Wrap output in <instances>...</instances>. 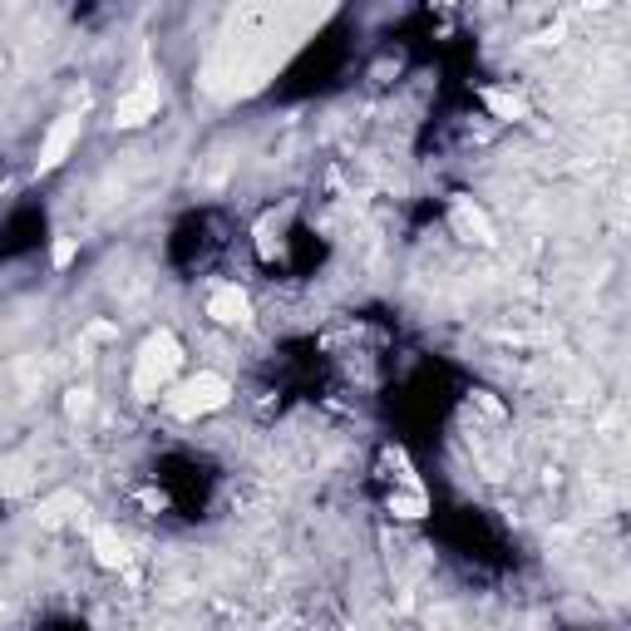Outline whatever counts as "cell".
<instances>
[{"label": "cell", "instance_id": "6da1fadb", "mask_svg": "<svg viewBox=\"0 0 631 631\" xmlns=\"http://www.w3.org/2000/svg\"><path fill=\"white\" fill-rule=\"evenodd\" d=\"M178 365H183L178 336L174 331H154V336L139 346V355H134V395H144V400L164 395L168 381L178 375Z\"/></svg>", "mask_w": 631, "mask_h": 631}, {"label": "cell", "instance_id": "7a4b0ae2", "mask_svg": "<svg viewBox=\"0 0 631 631\" xmlns=\"http://www.w3.org/2000/svg\"><path fill=\"white\" fill-rule=\"evenodd\" d=\"M227 400H233V381L217 371H198L168 395V410H174L178 420H203V415H217Z\"/></svg>", "mask_w": 631, "mask_h": 631}, {"label": "cell", "instance_id": "3957f363", "mask_svg": "<svg viewBox=\"0 0 631 631\" xmlns=\"http://www.w3.org/2000/svg\"><path fill=\"white\" fill-rule=\"evenodd\" d=\"M158 109H164V89H158V79H144V85H134L119 95L114 124H119V129H144L148 119H158Z\"/></svg>", "mask_w": 631, "mask_h": 631}, {"label": "cell", "instance_id": "277c9868", "mask_svg": "<svg viewBox=\"0 0 631 631\" xmlns=\"http://www.w3.org/2000/svg\"><path fill=\"white\" fill-rule=\"evenodd\" d=\"M208 316L217 326H247L252 321V296L237 282H217L208 292Z\"/></svg>", "mask_w": 631, "mask_h": 631}, {"label": "cell", "instance_id": "5b68a950", "mask_svg": "<svg viewBox=\"0 0 631 631\" xmlns=\"http://www.w3.org/2000/svg\"><path fill=\"white\" fill-rule=\"evenodd\" d=\"M79 129H85L79 114H60V119L50 124V134H45V144H40V168H60L65 158H70V148L79 144Z\"/></svg>", "mask_w": 631, "mask_h": 631}, {"label": "cell", "instance_id": "8992f818", "mask_svg": "<svg viewBox=\"0 0 631 631\" xmlns=\"http://www.w3.org/2000/svg\"><path fill=\"white\" fill-rule=\"evenodd\" d=\"M450 223H454V233L464 237V243H479V247L493 243V223L484 217V208H474L469 198H459L454 208H450Z\"/></svg>", "mask_w": 631, "mask_h": 631}, {"label": "cell", "instance_id": "52a82bcc", "mask_svg": "<svg viewBox=\"0 0 631 631\" xmlns=\"http://www.w3.org/2000/svg\"><path fill=\"white\" fill-rule=\"evenodd\" d=\"M89 548H95V558L105 562V568H124V558H129V548H124V538L114 533V528H99V533L89 538Z\"/></svg>", "mask_w": 631, "mask_h": 631}, {"label": "cell", "instance_id": "ba28073f", "mask_svg": "<svg viewBox=\"0 0 631 631\" xmlns=\"http://www.w3.org/2000/svg\"><path fill=\"white\" fill-rule=\"evenodd\" d=\"M484 105L499 114V119H523V114H528V99H523V95H513V89H489Z\"/></svg>", "mask_w": 631, "mask_h": 631}, {"label": "cell", "instance_id": "9c48e42d", "mask_svg": "<svg viewBox=\"0 0 631 631\" xmlns=\"http://www.w3.org/2000/svg\"><path fill=\"white\" fill-rule=\"evenodd\" d=\"M70 257H75V237H65V243L55 247V262H60V267H65V262H70Z\"/></svg>", "mask_w": 631, "mask_h": 631}]
</instances>
